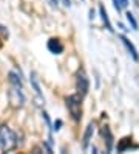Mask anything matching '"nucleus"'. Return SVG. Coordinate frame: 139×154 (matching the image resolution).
Wrapping results in <instances>:
<instances>
[{"instance_id":"nucleus-14","label":"nucleus","mask_w":139,"mask_h":154,"mask_svg":"<svg viewBox=\"0 0 139 154\" xmlns=\"http://www.w3.org/2000/svg\"><path fill=\"white\" fill-rule=\"evenodd\" d=\"M60 126H62V122L57 120V122L54 123V129H56V131H59V129H60Z\"/></svg>"},{"instance_id":"nucleus-8","label":"nucleus","mask_w":139,"mask_h":154,"mask_svg":"<svg viewBox=\"0 0 139 154\" xmlns=\"http://www.w3.org/2000/svg\"><path fill=\"white\" fill-rule=\"evenodd\" d=\"M120 41L124 42V45L127 47V50L130 51V55H132V56L135 58V61H138V59H139V55H138V50L135 48V45H133L132 42H130V41L125 38V36H120Z\"/></svg>"},{"instance_id":"nucleus-13","label":"nucleus","mask_w":139,"mask_h":154,"mask_svg":"<svg viewBox=\"0 0 139 154\" xmlns=\"http://www.w3.org/2000/svg\"><path fill=\"white\" fill-rule=\"evenodd\" d=\"M127 20H128L130 23H132V26H133L135 30L138 28V22H136V19L133 17V14H132V13H127Z\"/></svg>"},{"instance_id":"nucleus-11","label":"nucleus","mask_w":139,"mask_h":154,"mask_svg":"<svg viewBox=\"0 0 139 154\" xmlns=\"http://www.w3.org/2000/svg\"><path fill=\"white\" fill-rule=\"evenodd\" d=\"M8 76H9V83H11L13 86H16V87H22V79H20V76H17L14 72H9Z\"/></svg>"},{"instance_id":"nucleus-3","label":"nucleus","mask_w":139,"mask_h":154,"mask_svg":"<svg viewBox=\"0 0 139 154\" xmlns=\"http://www.w3.org/2000/svg\"><path fill=\"white\" fill-rule=\"evenodd\" d=\"M76 87H77V94H80L82 97H85L88 94L90 81L85 75V72H83V69H79L77 75H76Z\"/></svg>"},{"instance_id":"nucleus-4","label":"nucleus","mask_w":139,"mask_h":154,"mask_svg":"<svg viewBox=\"0 0 139 154\" xmlns=\"http://www.w3.org/2000/svg\"><path fill=\"white\" fill-rule=\"evenodd\" d=\"M9 101L14 107H22L25 103V97L22 94V87H13V90L9 92Z\"/></svg>"},{"instance_id":"nucleus-5","label":"nucleus","mask_w":139,"mask_h":154,"mask_svg":"<svg viewBox=\"0 0 139 154\" xmlns=\"http://www.w3.org/2000/svg\"><path fill=\"white\" fill-rule=\"evenodd\" d=\"M48 50H50L51 53H54V55H60V53L63 51V44H62L59 39L53 38V39L48 41Z\"/></svg>"},{"instance_id":"nucleus-17","label":"nucleus","mask_w":139,"mask_h":154,"mask_svg":"<svg viewBox=\"0 0 139 154\" xmlns=\"http://www.w3.org/2000/svg\"><path fill=\"white\" fill-rule=\"evenodd\" d=\"M120 2H122V5H124V6H127V5H128V2H127V0H120Z\"/></svg>"},{"instance_id":"nucleus-12","label":"nucleus","mask_w":139,"mask_h":154,"mask_svg":"<svg viewBox=\"0 0 139 154\" xmlns=\"http://www.w3.org/2000/svg\"><path fill=\"white\" fill-rule=\"evenodd\" d=\"M31 84H33V87H34V90H36V94L39 95V97H42V90H40V86H39V83H37L36 73H31Z\"/></svg>"},{"instance_id":"nucleus-1","label":"nucleus","mask_w":139,"mask_h":154,"mask_svg":"<svg viewBox=\"0 0 139 154\" xmlns=\"http://www.w3.org/2000/svg\"><path fill=\"white\" fill-rule=\"evenodd\" d=\"M17 146V135L6 125L0 126V151H11Z\"/></svg>"},{"instance_id":"nucleus-7","label":"nucleus","mask_w":139,"mask_h":154,"mask_svg":"<svg viewBox=\"0 0 139 154\" xmlns=\"http://www.w3.org/2000/svg\"><path fill=\"white\" fill-rule=\"evenodd\" d=\"M100 134H102V137L105 139L107 149H108V151H111V148H113V135H111L110 128H108V126H102V131H100Z\"/></svg>"},{"instance_id":"nucleus-16","label":"nucleus","mask_w":139,"mask_h":154,"mask_svg":"<svg viewBox=\"0 0 139 154\" xmlns=\"http://www.w3.org/2000/svg\"><path fill=\"white\" fill-rule=\"evenodd\" d=\"M63 5H65V6H70L71 3H70V0H63Z\"/></svg>"},{"instance_id":"nucleus-2","label":"nucleus","mask_w":139,"mask_h":154,"mask_svg":"<svg viewBox=\"0 0 139 154\" xmlns=\"http://www.w3.org/2000/svg\"><path fill=\"white\" fill-rule=\"evenodd\" d=\"M67 107L71 114V117L76 122H80L82 119V95L80 94H73L70 97H67Z\"/></svg>"},{"instance_id":"nucleus-9","label":"nucleus","mask_w":139,"mask_h":154,"mask_svg":"<svg viewBox=\"0 0 139 154\" xmlns=\"http://www.w3.org/2000/svg\"><path fill=\"white\" fill-rule=\"evenodd\" d=\"M99 13H100V17H102V22L105 23V28L110 30V31H113V28H111V23H110V20H108V14H107V11H105L104 5L99 6Z\"/></svg>"},{"instance_id":"nucleus-10","label":"nucleus","mask_w":139,"mask_h":154,"mask_svg":"<svg viewBox=\"0 0 139 154\" xmlns=\"http://www.w3.org/2000/svg\"><path fill=\"white\" fill-rule=\"evenodd\" d=\"M130 146H132V139H130V137H124L122 140H119V143H117V151L122 152V151L128 149Z\"/></svg>"},{"instance_id":"nucleus-15","label":"nucleus","mask_w":139,"mask_h":154,"mask_svg":"<svg viewBox=\"0 0 139 154\" xmlns=\"http://www.w3.org/2000/svg\"><path fill=\"white\" fill-rule=\"evenodd\" d=\"M48 2H50V5L53 8H57V0H48Z\"/></svg>"},{"instance_id":"nucleus-6","label":"nucleus","mask_w":139,"mask_h":154,"mask_svg":"<svg viewBox=\"0 0 139 154\" xmlns=\"http://www.w3.org/2000/svg\"><path fill=\"white\" fill-rule=\"evenodd\" d=\"M93 132H94V123H90L85 129V134H83V142H82V148L87 149L88 145L91 142V137H93Z\"/></svg>"}]
</instances>
